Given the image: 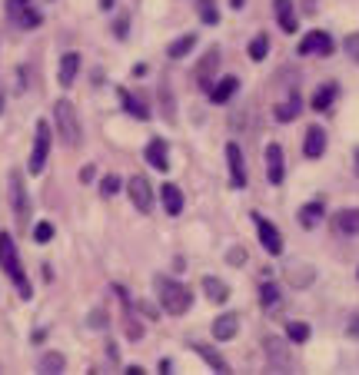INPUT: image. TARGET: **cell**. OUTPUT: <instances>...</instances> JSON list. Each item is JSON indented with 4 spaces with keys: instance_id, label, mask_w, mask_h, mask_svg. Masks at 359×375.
Returning <instances> with one entry per match:
<instances>
[{
    "instance_id": "cell-1",
    "label": "cell",
    "mask_w": 359,
    "mask_h": 375,
    "mask_svg": "<svg viewBox=\"0 0 359 375\" xmlns=\"http://www.w3.org/2000/svg\"><path fill=\"white\" fill-rule=\"evenodd\" d=\"M156 299H160V306L170 312V316H183L186 309L193 306V292L183 286V282L176 279H166V276H156Z\"/></svg>"
},
{
    "instance_id": "cell-2",
    "label": "cell",
    "mask_w": 359,
    "mask_h": 375,
    "mask_svg": "<svg viewBox=\"0 0 359 375\" xmlns=\"http://www.w3.org/2000/svg\"><path fill=\"white\" fill-rule=\"evenodd\" d=\"M0 269L10 276V282L17 286V292L24 299H30V282H27V272L20 266V256H17V246L10 240L7 232H0Z\"/></svg>"
},
{
    "instance_id": "cell-3",
    "label": "cell",
    "mask_w": 359,
    "mask_h": 375,
    "mask_svg": "<svg viewBox=\"0 0 359 375\" xmlns=\"http://www.w3.org/2000/svg\"><path fill=\"white\" fill-rule=\"evenodd\" d=\"M54 123H57V133H60V143L64 146L80 143V120H77V110H74L70 100H57V103H54Z\"/></svg>"
},
{
    "instance_id": "cell-4",
    "label": "cell",
    "mask_w": 359,
    "mask_h": 375,
    "mask_svg": "<svg viewBox=\"0 0 359 375\" xmlns=\"http://www.w3.org/2000/svg\"><path fill=\"white\" fill-rule=\"evenodd\" d=\"M7 17L24 30H37L44 14L34 7V0H7Z\"/></svg>"
},
{
    "instance_id": "cell-5",
    "label": "cell",
    "mask_w": 359,
    "mask_h": 375,
    "mask_svg": "<svg viewBox=\"0 0 359 375\" xmlns=\"http://www.w3.org/2000/svg\"><path fill=\"white\" fill-rule=\"evenodd\" d=\"M47 153H50V123L47 120H40L37 123V136H34V150H30V173L37 176L44 173V166H47Z\"/></svg>"
},
{
    "instance_id": "cell-6",
    "label": "cell",
    "mask_w": 359,
    "mask_h": 375,
    "mask_svg": "<svg viewBox=\"0 0 359 375\" xmlns=\"http://www.w3.org/2000/svg\"><path fill=\"white\" fill-rule=\"evenodd\" d=\"M10 200H14V216H17V226L27 230V186H24V173L14 170L10 173Z\"/></svg>"
},
{
    "instance_id": "cell-7",
    "label": "cell",
    "mask_w": 359,
    "mask_h": 375,
    "mask_svg": "<svg viewBox=\"0 0 359 375\" xmlns=\"http://www.w3.org/2000/svg\"><path fill=\"white\" fill-rule=\"evenodd\" d=\"M126 192H130V202H133L140 212L153 210V186H150L146 176H133V180L126 183Z\"/></svg>"
},
{
    "instance_id": "cell-8",
    "label": "cell",
    "mask_w": 359,
    "mask_h": 375,
    "mask_svg": "<svg viewBox=\"0 0 359 375\" xmlns=\"http://www.w3.org/2000/svg\"><path fill=\"white\" fill-rule=\"evenodd\" d=\"M253 222H256V232H260L263 250L270 252V256H280V252H283V236H280V230H276L270 220H263L260 212H253Z\"/></svg>"
},
{
    "instance_id": "cell-9",
    "label": "cell",
    "mask_w": 359,
    "mask_h": 375,
    "mask_svg": "<svg viewBox=\"0 0 359 375\" xmlns=\"http://www.w3.org/2000/svg\"><path fill=\"white\" fill-rule=\"evenodd\" d=\"M216 67H220V50L210 47V50L203 53V60L196 63V70H193L196 87H200V90H213V73H216Z\"/></svg>"
},
{
    "instance_id": "cell-10",
    "label": "cell",
    "mask_w": 359,
    "mask_h": 375,
    "mask_svg": "<svg viewBox=\"0 0 359 375\" xmlns=\"http://www.w3.org/2000/svg\"><path fill=\"white\" fill-rule=\"evenodd\" d=\"M300 53H306V57H330L333 37L323 34V30H313V34H306V37L300 40Z\"/></svg>"
},
{
    "instance_id": "cell-11",
    "label": "cell",
    "mask_w": 359,
    "mask_h": 375,
    "mask_svg": "<svg viewBox=\"0 0 359 375\" xmlns=\"http://www.w3.org/2000/svg\"><path fill=\"white\" fill-rule=\"evenodd\" d=\"M283 176H286V160H283V146L280 143H270L266 146V180L273 186L283 183Z\"/></svg>"
},
{
    "instance_id": "cell-12",
    "label": "cell",
    "mask_w": 359,
    "mask_h": 375,
    "mask_svg": "<svg viewBox=\"0 0 359 375\" xmlns=\"http://www.w3.org/2000/svg\"><path fill=\"white\" fill-rule=\"evenodd\" d=\"M226 160H230V183L233 190L246 186V163H243V150L236 143H226Z\"/></svg>"
},
{
    "instance_id": "cell-13",
    "label": "cell",
    "mask_w": 359,
    "mask_h": 375,
    "mask_svg": "<svg viewBox=\"0 0 359 375\" xmlns=\"http://www.w3.org/2000/svg\"><path fill=\"white\" fill-rule=\"evenodd\" d=\"M323 150H326V130H323V126H310V130H306V140H303V156H306V160H320Z\"/></svg>"
},
{
    "instance_id": "cell-14",
    "label": "cell",
    "mask_w": 359,
    "mask_h": 375,
    "mask_svg": "<svg viewBox=\"0 0 359 375\" xmlns=\"http://www.w3.org/2000/svg\"><path fill=\"white\" fill-rule=\"evenodd\" d=\"M146 163L153 166V170H160V173L170 170V156H166L163 140H150V143H146Z\"/></svg>"
},
{
    "instance_id": "cell-15",
    "label": "cell",
    "mask_w": 359,
    "mask_h": 375,
    "mask_svg": "<svg viewBox=\"0 0 359 375\" xmlns=\"http://www.w3.org/2000/svg\"><path fill=\"white\" fill-rule=\"evenodd\" d=\"M333 230L343 236H359V210H343L333 216Z\"/></svg>"
},
{
    "instance_id": "cell-16",
    "label": "cell",
    "mask_w": 359,
    "mask_h": 375,
    "mask_svg": "<svg viewBox=\"0 0 359 375\" xmlns=\"http://www.w3.org/2000/svg\"><path fill=\"white\" fill-rule=\"evenodd\" d=\"M80 73V53H64L60 57V87H74V80H77Z\"/></svg>"
},
{
    "instance_id": "cell-17",
    "label": "cell",
    "mask_w": 359,
    "mask_h": 375,
    "mask_svg": "<svg viewBox=\"0 0 359 375\" xmlns=\"http://www.w3.org/2000/svg\"><path fill=\"white\" fill-rule=\"evenodd\" d=\"M160 196H163V210L170 212V216H180V212H183V192H180L176 183H163Z\"/></svg>"
},
{
    "instance_id": "cell-18",
    "label": "cell",
    "mask_w": 359,
    "mask_h": 375,
    "mask_svg": "<svg viewBox=\"0 0 359 375\" xmlns=\"http://www.w3.org/2000/svg\"><path fill=\"white\" fill-rule=\"evenodd\" d=\"M236 332H240V316H233V312H226V316H220L213 322V339H220V342L233 339Z\"/></svg>"
},
{
    "instance_id": "cell-19",
    "label": "cell",
    "mask_w": 359,
    "mask_h": 375,
    "mask_svg": "<svg viewBox=\"0 0 359 375\" xmlns=\"http://www.w3.org/2000/svg\"><path fill=\"white\" fill-rule=\"evenodd\" d=\"M286 279H290L293 286H310V282L316 279V269H313L310 262H290V266H286Z\"/></svg>"
},
{
    "instance_id": "cell-20",
    "label": "cell",
    "mask_w": 359,
    "mask_h": 375,
    "mask_svg": "<svg viewBox=\"0 0 359 375\" xmlns=\"http://www.w3.org/2000/svg\"><path fill=\"white\" fill-rule=\"evenodd\" d=\"M273 10H276V20L286 34L296 30V14H293V0H273Z\"/></svg>"
},
{
    "instance_id": "cell-21",
    "label": "cell",
    "mask_w": 359,
    "mask_h": 375,
    "mask_svg": "<svg viewBox=\"0 0 359 375\" xmlns=\"http://www.w3.org/2000/svg\"><path fill=\"white\" fill-rule=\"evenodd\" d=\"M236 90H240V80H236V77H223L213 90H210V100H213V103H226Z\"/></svg>"
},
{
    "instance_id": "cell-22",
    "label": "cell",
    "mask_w": 359,
    "mask_h": 375,
    "mask_svg": "<svg viewBox=\"0 0 359 375\" xmlns=\"http://www.w3.org/2000/svg\"><path fill=\"white\" fill-rule=\"evenodd\" d=\"M203 292H206L210 302H226V299H230V286L220 282L216 276H206V279H203Z\"/></svg>"
},
{
    "instance_id": "cell-23",
    "label": "cell",
    "mask_w": 359,
    "mask_h": 375,
    "mask_svg": "<svg viewBox=\"0 0 359 375\" xmlns=\"http://www.w3.org/2000/svg\"><path fill=\"white\" fill-rule=\"evenodd\" d=\"M323 222V202H306L300 210V226L303 230H313V226H320Z\"/></svg>"
},
{
    "instance_id": "cell-24",
    "label": "cell",
    "mask_w": 359,
    "mask_h": 375,
    "mask_svg": "<svg viewBox=\"0 0 359 375\" xmlns=\"http://www.w3.org/2000/svg\"><path fill=\"white\" fill-rule=\"evenodd\" d=\"M263 346H266V356H270V362H273V366H280V369H286V366H290V352L283 349V342H280V339H266Z\"/></svg>"
},
{
    "instance_id": "cell-25",
    "label": "cell",
    "mask_w": 359,
    "mask_h": 375,
    "mask_svg": "<svg viewBox=\"0 0 359 375\" xmlns=\"http://www.w3.org/2000/svg\"><path fill=\"white\" fill-rule=\"evenodd\" d=\"M300 113H303V103H300V96L296 93H293L283 106H276V120H280V123H293Z\"/></svg>"
},
{
    "instance_id": "cell-26",
    "label": "cell",
    "mask_w": 359,
    "mask_h": 375,
    "mask_svg": "<svg viewBox=\"0 0 359 375\" xmlns=\"http://www.w3.org/2000/svg\"><path fill=\"white\" fill-rule=\"evenodd\" d=\"M120 100H123V106H126V113L130 116H136V120H150V110H146L130 90H120Z\"/></svg>"
},
{
    "instance_id": "cell-27",
    "label": "cell",
    "mask_w": 359,
    "mask_h": 375,
    "mask_svg": "<svg viewBox=\"0 0 359 375\" xmlns=\"http://www.w3.org/2000/svg\"><path fill=\"white\" fill-rule=\"evenodd\" d=\"M333 100H336V87H333V83H326V87H320L316 93H313V110L326 113V110L333 106Z\"/></svg>"
},
{
    "instance_id": "cell-28",
    "label": "cell",
    "mask_w": 359,
    "mask_h": 375,
    "mask_svg": "<svg viewBox=\"0 0 359 375\" xmlns=\"http://www.w3.org/2000/svg\"><path fill=\"white\" fill-rule=\"evenodd\" d=\"M193 47H196V37H193V34H186V37L173 40V43L166 47V53H170L173 60H183V57H186V53H190Z\"/></svg>"
},
{
    "instance_id": "cell-29",
    "label": "cell",
    "mask_w": 359,
    "mask_h": 375,
    "mask_svg": "<svg viewBox=\"0 0 359 375\" xmlns=\"http://www.w3.org/2000/svg\"><path fill=\"white\" fill-rule=\"evenodd\" d=\"M193 349H196V352H200V356L206 359V362H210V369H216V372H226V369H230V366L223 362V356H216L213 349H210V346H203V342H193Z\"/></svg>"
},
{
    "instance_id": "cell-30",
    "label": "cell",
    "mask_w": 359,
    "mask_h": 375,
    "mask_svg": "<svg viewBox=\"0 0 359 375\" xmlns=\"http://www.w3.org/2000/svg\"><path fill=\"white\" fill-rule=\"evenodd\" d=\"M64 366H67V359L60 352H44L40 356V372H64Z\"/></svg>"
},
{
    "instance_id": "cell-31",
    "label": "cell",
    "mask_w": 359,
    "mask_h": 375,
    "mask_svg": "<svg viewBox=\"0 0 359 375\" xmlns=\"http://www.w3.org/2000/svg\"><path fill=\"white\" fill-rule=\"evenodd\" d=\"M260 302H263V309L280 306V289L273 286V282H263L260 286Z\"/></svg>"
},
{
    "instance_id": "cell-32",
    "label": "cell",
    "mask_w": 359,
    "mask_h": 375,
    "mask_svg": "<svg viewBox=\"0 0 359 375\" xmlns=\"http://www.w3.org/2000/svg\"><path fill=\"white\" fill-rule=\"evenodd\" d=\"M196 10H200V20H203V24H216V20H220L213 0H196Z\"/></svg>"
},
{
    "instance_id": "cell-33",
    "label": "cell",
    "mask_w": 359,
    "mask_h": 375,
    "mask_svg": "<svg viewBox=\"0 0 359 375\" xmlns=\"http://www.w3.org/2000/svg\"><path fill=\"white\" fill-rule=\"evenodd\" d=\"M266 50H270V40H266V34L253 37V43H250V57L253 60H263V57H266Z\"/></svg>"
},
{
    "instance_id": "cell-34",
    "label": "cell",
    "mask_w": 359,
    "mask_h": 375,
    "mask_svg": "<svg viewBox=\"0 0 359 375\" xmlns=\"http://www.w3.org/2000/svg\"><path fill=\"white\" fill-rule=\"evenodd\" d=\"M50 240H54V222H37V226H34V242L44 246V242H50Z\"/></svg>"
},
{
    "instance_id": "cell-35",
    "label": "cell",
    "mask_w": 359,
    "mask_h": 375,
    "mask_svg": "<svg viewBox=\"0 0 359 375\" xmlns=\"http://www.w3.org/2000/svg\"><path fill=\"white\" fill-rule=\"evenodd\" d=\"M286 332H290L293 342H306V339H310V326H306V322H290Z\"/></svg>"
},
{
    "instance_id": "cell-36",
    "label": "cell",
    "mask_w": 359,
    "mask_h": 375,
    "mask_svg": "<svg viewBox=\"0 0 359 375\" xmlns=\"http://www.w3.org/2000/svg\"><path fill=\"white\" fill-rule=\"evenodd\" d=\"M117 190H120V180H117V176H107V180L100 183V192H103V196H113Z\"/></svg>"
},
{
    "instance_id": "cell-37",
    "label": "cell",
    "mask_w": 359,
    "mask_h": 375,
    "mask_svg": "<svg viewBox=\"0 0 359 375\" xmlns=\"http://www.w3.org/2000/svg\"><path fill=\"white\" fill-rule=\"evenodd\" d=\"M346 50L353 53V60H359V37H350V40H346Z\"/></svg>"
},
{
    "instance_id": "cell-38",
    "label": "cell",
    "mask_w": 359,
    "mask_h": 375,
    "mask_svg": "<svg viewBox=\"0 0 359 375\" xmlns=\"http://www.w3.org/2000/svg\"><path fill=\"white\" fill-rule=\"evenodd\" d=\"M113 34H117V37H120V40H123V37H126V17H120V20H117V24H113Z\"/></svg>"
},
{
    "instance_id": "cell-39",
    "label": "cell",
    "mask_w": 359,
    "mask_h": 375,
    "mask_svg": "<svg viewBox=\"0 0 359 375\" xmlns=\"http://www.w3.org/2000/svg\"><path fill=\"white\" fill-rule=\"evenodd\" d=\"M350 336H359V316L350 322Z\"/></svg>"
},
{
    "instance_id": "cell-40",
    "label": "cell",
    "mask_w": 359,
    "mask_h": 375,
    "mask_svg": "<svg viewBox=\"0 0 359 375\" xmlns=\"http://www.w3.org/2000/svg\"><path fill=\"white\" fill-rule=\"evenodd\" d=\"M230 262H243V250H233V252H230Z\"/></svg>"
},
{
    "instance_id": "cell-41",
    "label": "cell",
    "mask_w": 359,
    "mask_h": 375,
    "mask_svg": "<svg viewBox=\"0 0 359 375\" xmlns=\"http://www.w3.org/2000/svg\"><path fill=\"white\" fill-rule=\"evenodd\" d=\"M243 4H246V0H230V7H233V10H240Z\"/></svg>"
},
{
    "instance_id": "cell-42",
    "label": "cell",
    "mask_w": 359,
    "mask_h": 375,
    "mask_svg": "<svg viewBox=\"0 0 359 375\" xmlns=\"http://www.w3.org/2000/svg\"><path fill=\"white\" fill-rule=\"evenodd\" d=\"M100 7H103V10H110V7H113V0H100Z\"/></svg>"
},
{
    "instance_id": "cell-43",
    "label": "cell",
    "mask_w": 359,
    "mask_h": 375,
    "mask_svg": "<svg viewBox=\"0 0 359 375\" xmlns=\"http://www.w3.org/2000/svg\"><path fill=\"white\" fill-rule=\"evenodd\" d=\"M0 113H4V93H0Z\"/></svg>"
},
{
    "instance_id": "cell-44",
    "label": "cell",
    "mask_w": 359,
    "mask_h": 375,
    "mask_svg": "<svg viewBox=\"0 0 359 375\" xmlns=\"http://www.w3.org/2000/svg\"><path fill=\"white\" fill-rule=\"evenodd\" d=\"M356 170H359V150H356Z\"/></svg>"
}]
</instances>
